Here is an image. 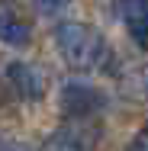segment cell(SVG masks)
Masks as SVG:
<instances>
[{"instance_id":"cell-3","label":"cell","mask_w":148,"mask_h":151,"mask_svg":"<svg viewBox=\"0 0 148 151\" xmlns=\"http://www.w3.org/2000/svg\"><path fill=\"white\" fill-rule=\"evenodd\" d=\"M103 93L90 84H81V81H68L61 87V113L68 119H90L93 113L103 109Z\"/></svg>"},{"instance_id":"cell-7","label":"cell","mask_w":148,"mask_h":151,"mask_svg":"<svg viewBox=\"0 0 148 151\" xmlns=\"http://www.w3.org/2000/svg\"><path fill=\"white\" fill-rule=\"evenodd\" d=\"M68 3H71V0H32L35 13H42V16H55V13H61Z\"/></svg>"},{"instance_id":"cell-4","label":"cell","mask_w":148,"mask_h":151,"mask_svg":"<svg viewBox=\"0 0 148 151\" xmlns=\"http://www.w3.org/2000/svg\"><path fill=\"white\" fill-rule=\"evenodd\" d=\"M6 81H10V87L13 93L19 96V100H42L45 96V77H42V71L29 64V61H13V64H6Z\"/></svg>"},{"instance_id":"cell-2","label":"cell","mask_w":148,"mask_h":151,"mask_svg":"<svg viewBox=\"0 0 148 151\" xmlns=\"http://www.w3.org/2000/svg\"><path fill=\"white\" fill-rule=\"evenodd\" d=\"M97 142L100 125L93 119H68L45 138V151H93Z\"/></svg>"},{"instance_id":"cell-1","label":"cell","mask_w":148,"mask_h":151,"mask_svg":"<svg viewBox=\"0 0 148 151\" xmlns=\"http://www.w3.org/2000/svg\"><path fill=\"white\" fill-rule=\"evenodd\" d=\"M55 45H58V55L64 58V64L74 71H90L106 55L103 35L87 23H61L55 29Z\"/></svg>"},{"instance_id":"cell-8","label":"cell","mask_w":148,"mask_h":151,"mask_svg":"<svg viewBox=\"0 0 148 151\" xmlns=\"http://www.w3.org/2000/svg\"><path fill=\"white\" fill-rule=\"evenodd\" d=\"M129 151H148V122L132 135V142H129Z\"/></svg>"},{"instance_id":"cell-6","label":"cell","mask_w":148,"mask_h":151,"mask_svg":"<svg viewBox=\"0 0 148 151\" xmlns=\"http://www.w3.org/2000/svg\"><path fill=\"white\" fill-rule=\"evenodd\" d=\"M0 42L10 48H26L32 42V26L13 10H0Z\"/></svg>"},{"instance_id":"cell-5","label":"cell","mask_w":148,"mask_h":151,"mask_svg":"<svg viewBox=\"0 0 148 151\" xmlns=\"http://www.w3.org/2000/svg\"><path fill=\"white\" fill-rule=\"evenodd\" d=\"M116 13L122 16L135 45L148 48V0H116Z\"/></svg>"}]
</instances>
